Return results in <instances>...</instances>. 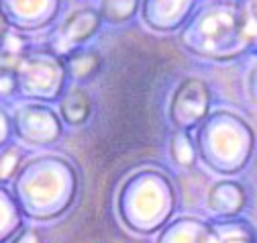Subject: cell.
I'll list each match as a JSON object with an SVG mask.
<instances>
[{
    "label": "cell",
    "mask_w": 257,
    "mask_h": 243,
    "mask_svg": "<svg viewBox=\"0 0 257 243\" xmlns=\"http://www.w3.org/2000/svg\"><path fill=\"white\" fill-rule=\"evenodd\" d=\"M206 104H208L206 86L198 80H188L180 86L174 98V108H172L174 120L178 125H194L204 114Z\"/></svg>",
    "instance_id": "6da1fadb"
},
{
    "label": "cell",
    "mask_w": 257,
    "mask_h": 243,
    "mask_svg": "<svg viewBox=\"0 0 257 243\" xmlns=\"http://www.w3.org/2000/svg\"><path fill=\"white\" fill-rule=\"evenodd\" d=\"M98 27V17H96L92 11H82L76 13L63 27V35H66L68 41L72 43H80L82 39H86L88 35H92Z\"/></svg>",
    "instance_id": "7a4b0ae2"
},
{
    "label": "cell",
    "mask_w": 257,
    "mask_h": 243,
    "mask_svg": "<svg viewBox=\"0 0 257 243\" xmlns=\"http://www.w3.org/2000/svg\"><path fill=\"white\" fill-rule=\"evenodd\" d=\"M61 112L66 116V120L74 125H80L86 120V116L90 114V100L88 96L82 92V90H74L70 92L61 102Z\"/></svg>",
    "instance_id": "3957f363"
},
{
    "label": "cell",
    "mask_w": 257,
    "mask_h": 243,
    "mask_svg": "<svg viewBox=\"0 0 257 243\" xmlns=\"http://www.w3.org/2000/svg\"><path fill=\"white\" fill-rule=\"evenodd\" d=\"M202 243H251V239L241 227L224 225V227L208 231L202 237Z\"/></svg>",
    "instance_id": "277c9868"
},
{
    "label": "cell",
    "mask_w": 257,
    "mask_h": 243,
    "mask_svg": "<svg viewBox=\"0 0 257 243\" xmlns=\"http://www.w3.org/2000/svg\"><path fill=\"white\" fill-rule=\"evenodd\" d=\"M135 3L137 0H104V15L112 21H122L126 17H131L135 11Z\"/></svg>",
    "instance_id": "5b68a950"
},
{
    "label": "cell",
    "mask_w": 257,
    "mask_h": 243,
    "mask_svg": "<svg viewBox=\"0 0 257 243\" xmlns=\"http://www.w3.org/2000/svg\"><path fill=\"white\" fill-rule=\"evenodd\" d=\"M96 66H98V59H96V55H92V53L90 55L88 53L76 55L72 59V72L76 76H90L96 70Z\"/></svg>",
    "instance_id": "8992f818"
},
{
    "label": "cell",
    "mask_w": 257,
    "mask_h": 243,
    "mask_svg": "<svg viewBox=\"0 0 257 243\" xmlns=\"http://www.w3.org/2000/svg\"><path fill=\"white\" fill-rule=\"evenodd\" d=\"M172 151H174V158H176L180 164H190L192 160H194V154H192V147H190V143H188V139H186L184 135L174 137Z\"/></svg>",
    "instance_id": "52a82bcc"
},
{
    "label": "cell",
    "mask_w": 257,
    "mask_h": 243,
    "mask_svg": "<svg viewBox=\"0 0 257 243\" xmlns=\"http://www.w3.org/2000/svg\"><path fill=\"white\" fill-rule=\"evenodd\" d=\"M19 164V151L17 149H9L7 154L0 158V180H7L13 176L15 168Z\"/></svg>",
    "instance_id": "ba28073f"
},
{
    "label": "cell",
    "mask_w": 257,
    "mask_h": 243,
    "mask_svg": "<svg viewBox=\"0 0 257 243\" xmlns=\"http://www.w3.org/2000/svg\"><path fill=\"white\" fill-rule=\"evenodd\" d=\"M17 86V80L11 72H0V96H7L11 94Z\"/></svg>",
    "instance_id": "9c48e42d"
},
{
    "label": "cell",
    "mask_w": 257,
    "mask_h": 243,
    "mask_svg": "<svg viewBox=\"0 0 257 243\" xmlns=\"http://www.w3.org/2000/svg\"><path fill=\"white\" fill-rule=\"evenodd\" d=\"M13 243H39V237H37V233H33V231H25V233L19 235Z\"/></svg>",
    "instance_id": "30bf717a"
},
{
    "label": "cell",
    "mask_w": 257,
    "mask_h": 243,
    "mask_svg": "<svg viewBox=\"0 0 257 243\" xmlns=\"http://www.w3.org/2000/svg\"><path fill=\"white\" fill-rule=\"evenodd\" d=\"M7 131H9L7 116H5V112H0V143H5V141H7Z\"/></svg>",
    "instance_id": "8fae6325"
},
{
    "label": "cell",
    "mask_w": 257,
    "mask_h": 243,
    "mask_svg": "<svg viewBox=\"0 0 257 243\" xmlns=\"http://www.w3.org/2000/svg\"><path fill=\"white\" fill-rule=\"evenodd\" d=\"M5 33H7V21H5V17H3V15H0V41H3Z\"/></svg>",
    "instance_id": "7c38bea8"
},
{
    "label": "cell",
    "mask_w": 257,
    "mask_h": 243,
    "mask_svg": "<svg viewBox=\"0 0 257 243\" xmlns=\"http://www.w3.org/2000/svg\"><path fill=\"white\" fill-rule=\"evenodd\" d=\"M251 29H253V35L257 37V7H255V23L251 25Z\"/></svg>",
    "instance_id": "4fadbf2b"
}]
</instances>
